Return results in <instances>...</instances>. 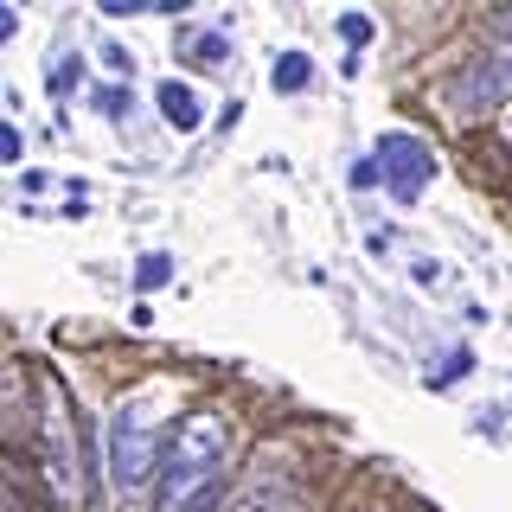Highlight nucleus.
Masks as SVG:
<instances>
[{"instance_id": "obj_1", "label": "nucleus", "mask_w": 512, "mask_h": 512, "mask_svg": "<svg viewBox=\"0 0 512 512\" xmlns=\"http://www.w3.org/2000/svg\"><path fill=\"white\" fill-rule=\"evenodd\" d=\"M224 474H231V429L212 410L180 416L154 480V512H218Z\"/></svg>"}, {"instance_id": "obj_2", "label": "nucleus", "mask_w": 512, "mask_h": 512, "mask_svg": "<svg viewBox=\"0 0 512 512\" xmlns=\"http://www.w3.org/2000/svg\"><path fill=\"white\" fill-rule=\"evenodd\" d=\"M167 397L160 391H128L116 416H109V487L116 500H141V493L160 480V461H167Z\"/></svg>"}, {"instance_id": "obj_3", "label": "nucleus", "mask_w": 512, "mask_h": 512, "mask_svg": "<svg viewBox=\"0 0 512 512\" xmlns=\"http://www.w3.org/2000/svg\"><path fill=\"white\" fill-rule=\"evenodd\" d=\"M39 474H45V493H52L58 512H84L90 506L84 429H77V410H71V397H64L58 372L39 378Z\"/></svg>"}, {"instance_id": "obj_4", "label": "nucleus", "mask_w": 512, "mask_h": 512, "mask_svg": "<svg viewBox=\"0 0 512 512\" xmlns=\"http://www.w3.org/2000/svg\"><path fill=\"white\" fill-rule=\"evenodd\" d=\"M506 103H512V45H493V52H480L468 71L455 77V90H448V116L474 122V116L506 109Z\"/></svg>"}, {"instance_id": "obj_5", "label": "nucleus", "mask_w": 512, "mask_h": 512, "mask_svg": "<svg viewBox=\"0 0 512 512\" xmlns=\"http://www.w3.org/2000/svg\"><path fill=\"white\" fill-rule=\"evenodd\" d=\"M378 167H384V186H391L397 205H416L423 186L436 180V154L416 135H378Z\"/></svg>"}, {"instance_id": "obj_6", "label": "nucleus", "mask_w": 512, "mask_h": 512, "mask_svg": "<svg viewBox=\"0 0 512 512\" xmlns=\"http://www.w3.org/2000/svg\"><path fill=\"white\" fill-rule=\"evenodd\" d=\"M154 109H160V122L180 128V135H199V128H205V96L192 84H180V77L154 84Z\"/></svg>"}, {"instance_id": "obj_7", "label": "nucleus", "mask_w": 512, "mask_h": 512, "mask_svg": "<svg viewBox=\"0 0 512 512\" xmlns=\"http://www.w3.org/2000/svg\"><path fill=\"white\" fill-rule=\"evenodd\" d=\"M308 84H314L308 52H282V58H276V71H269V90H276V96H295V90H308Z\"/></svg>"}, {"instance_id": "obj_8", "label": "nucleus", "mask_w": 512, "mask_h": 512, "mask_svg": "<svg viewBox=\"0 0 512 512\" xmlns=\"http://www.w3.org/2000/svg\"><path fill=\"white\" fill-rule=\"evenodd\" d=\"M90 103H96V116H109V122H128V116H135V90H128V84H96Z\"/></svg>"}, {"instance_id": "obj_9", "label": "nucleus", "mask_w": 512, "mask_h": 512, "mask_svg": "<svg viewBox=\"0 0 512 512\" xmlns=\"http://www.w3.org/2000/svg\"><path fill=\"white\" fill-rule=\"evenodd\" d=\"M186 58L205 64V71H224V64H231V45H224V32H199V39H186Z\"/></svg>"}, {"instance_id": "obj_10", "label": "nucleus", "mask_w": 512, "mask_h": 512, "mask_svg": "<svg viewBox=\"0 0 512 512\" xmlns=\"http://www.w3.org/2000/svg\"><path fill=\"white\" fill-rule=\"evenodd\" d=\"M160 282H173V256H167V250H148V256L135 263V288L148 295V288H160Z\"/></svg>"}, {"instance_id": "obj_11", "label": "nucleus", "mask_w": 512, "mask_h": 512, "mask_svg": "<svg viewBox=\"0 0 512 512\" xmlns=\"http://www.w3.org/2000/svg\"><path fill=\"white\" fill-rule=\"evenodd\" d=\"M77 77H84V64H77L71 52L45 64V84H52V96H71V90H77Z\"/></svg>"}, {"instance_id": "obj_12", "label": "nucleus", "mask_w": 512, "mask_h": 512, "mask_svg": "<svg viewBox=\"0 0 512 512\" xmlns=\"http://www.w3.org/2000/svg\"><path fill=\"white\" fill-rule=\"evenodd\" d=\"M372 32H378V26L365 20V13H340V39L352 45V52H359V45H372Z\"/></svg>"}, {"instance_id": "obj_13", "label": "nucleus", "mask_w": 512, "mask_h": 512, "mask_svg": "<svg viewBox=\"0 0 512 512\" xmlns=\"http://www.w3.org/2000/svg\"><path fill=\"white\" fill-rule=\"evenodd\" d=\"M346 180H352V192H365V186H378V180H384V167H378V154H365V160H352V173H346Z\"/></svg>"}, {"instance_id": "obj_14", "label": "nucleus", "mask_w": 512, "mask_h": 512, "mask_svg": "<svg viewBox=\"0 0 512 512\" xmlns=\"http://www.w3.org/2000/svg\"><path fill=\"white\" fill-rule=\"evenodd\" d=\"M442 359H448V365H442V372H436V384H448V378H455V372H461V378L474 372V352H468V346H448Z\"/></svg>"}, {"instance_id": "obj_15", "label": "nucleus", "mask_w": 512, "mask_h": 512, "mask_svg": "<svg viewBox=\"0 0 512 512\" xmlns=\"http://www.w3.org/2000/svg\"><path fill=\"white\" fill-rule=\"evenodd\" d=\"M20 148H26V141H20V128L7 122V128H0V160H7V167H13V160H26Z\"/></svg>"}]
</instances>
